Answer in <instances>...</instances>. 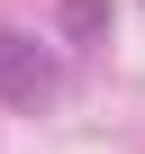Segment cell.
Segmentation results:
<instances>
[{
    "instance_id": "1",
    "label": "cell",
    "mask_w": 145,
    "mask_h": 154,
    "mask_svg": "<svg viewBox=\"0 0 145 154\" xmlns=\"http://www.w3.org/2000/svg\"><path fill=\"white\" fill-rule=\"evenodd\" d=\"M0 100H9V109H45L54 100V54L36 36H9V27H0Z\"/></svg>"
}]
</instances>
